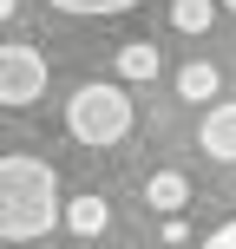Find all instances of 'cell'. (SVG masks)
<instances>
[{
  "instance_id": "6",
  "label": "cell",
  "mask_w": 236,
  "mask_h": 249,
  "mask_svg": "<svg viewBox=\"0 0 236 249\" xmlns=\"http://www.w3.org/2000/svg\"><path fill=\"white\" fill-rule=\"evenodd\" d=\"M145 203H151V210H164V216H184L190 177H184V171H151V177H145Z\"/></svg>"
},
{
  "instance_id": "5",
  "label": "cell",
  "mask_w": 236,
  "mask_h": 249,
  "mask_svg": "<svg viewBox=\"0 0 236 249\" xmlns=\"http://www.w3.org/2000/svg\"><path fill=\"white\" fill-rule=\"evenodd\" d=\"M59 223L73 230V236H105V223H112V203L92 197V190H86V197H66V203H59Z\"/></svg>"
},
{
  "instance_id": "10",
  "label": "cell",
  "mask_w": 236,
  "mask_h": 249,
  "mask_svg": "<svg viewBox=\"0 0 236 249\" xmlns=\"http://www.w3.org/2000/svg\"><path fill=\"white\" fill-rule=\"evenodd\" d=\"M217 20V0H171V26L177 33H203Z\"/></svg>"
},
{
  "instance_id": "13",
  "label": "cell",
  "mask_w": 236,
  "mask_h": 249,
  "mask_svg": "<svg viewBox=\"0 0 236 249\" xmlns=\"http://www.w3.org/2000/svg\"><path fill=\"white\" fill-rule=\"evenodd\" d=\"M223 7H230V13H236V0H223Z\"/></svg>"
},
{
  "instance_id": "4",
  "label": "cell",
  "mask_w": 236,
  "mask_h": 249,
  "mask_svg": "<svg viewBox=\"0 0 236 249\" xmlns=\"http://www.w3.org/2000/svg\"><path fill=\"white\" fill-rule=\"evenodd\" d=\"M197 144L210 151L217 164H236V99H230V105H210V112H203V124H197Z\"/></svg>"
},
{
  "instance_id": "11",
  "label": "cell",
  "mask_w": 236,
  "mask_h": 249,
  "mask_svg": "<svg viewBox=\"0 0 236 249\" xmlns=\"http://www.w3.org/2000/svg\"><path fill=\"white\" fill-rule=\"evenodd\" d=\"M203 249H236V216H230L223 230H210V243H203Z\"/></svg>"
},
{
  "instance_id": "1",
  "label": "cell",
  "mask_w": 236,
  "mask_h": 249,
  "mask_svg": "<svg viewBox=\"0 0 236 249\" xmlns=\"http://www.w3.org/2000/svg\"><path fill=\"white\" fill-rule=\"evenodd\" d=\"M59 177L46 158L7 151L0 158V243H39L59 223Z\"/></svg>"
},
{
  "instance_id": "12",
  "label": "cell",
  "mask_w": 236,
  "mask_h": 249,
  "mask_svg": "<svg viewBox=\"0 0 236 249\" xmlns=\"http://www.w3.org/2000/svg\"><path fill=\"white\" fill-rule=\"evenodd\" d=\"M0 20H13V0H0Z\"/></svg>"
},
{
  "instance_id": "2",
  "label": "cell",
  "mask_w": 236,
  "mask_h": 249,
  "mask_svg": "<svg viewBox=\"0 0 236 249\" xmlns=\"http://www.w3.org/2000/svg\"><path fill=\"white\" fill-rule=\"evenodd\" d=\"M131 118H138L131 92H125V86H105V79L79 86L73 105H66V131H73L79 144H92V151H105V144H118V138H131Z\"/></svg>"
},
{
  "instance_id": "7",
  "label": "cell",
  "mask_w": 236,
  "mask_h": 249,
  "mask_svg": "<svg viewBox=\"0 0 236 249\" xmlns=\"http://www.w3.org/2000/svg\"><path fill=\"white\" fill-rule=\"evenodd\" d=\"M217 86H223V72H217L210 59H190L184 72H177V92H184L190 105H203V99H217Z\"/></svg>"
},
{
  "instance_id": "9",
  "label": "cell",
  "mask_w": 236,
  "mask_h": 249,
  "mask_svg": "<svg viewBox=\"0 0 236 249\" xmlns=\"http://www.w3.org/2000/svg\"><path fill=\"white\" fill-rule=\"evenodd\" d=\"M53 13H73V20H105V13H131L138 0H46Z\"/></svg>"
},
{
  "instance_id": "3",
  "label": "cell",
  "mask_w": 236,
  "mask_h": 249,
  "mask_svg": "<svg viewBox=\"0 0 236 249\" xmlns=\"http://www.w3.org/2000/svg\"><path fill=\"white\" fill-rule=\"evenodd\" d=\"M46 92V59L39 46H0V105H33Z\"/></svg>"
},
{
  "instance_id": "8",
  "label": "cell",
  "mask_w": 236,
  "mask_h": 249,
  "mask_svg": "<svg viewBox=\"0 0 236 249\" xmlns=\"http://www.w3.org/2000/svg\"><path fill=\"white\" fill-rule=\"evenodd\" d=\"M118 72L131 79V86L158 79V46H151V39H131V46H118Z\"/></svg>"
}]
</instances>
